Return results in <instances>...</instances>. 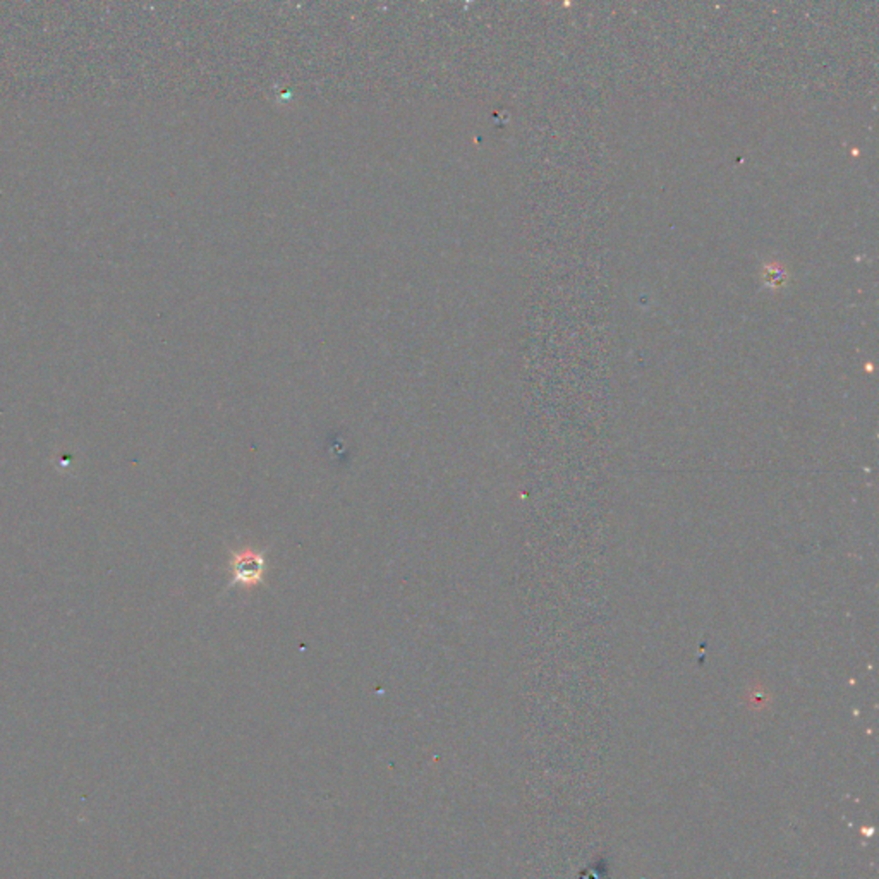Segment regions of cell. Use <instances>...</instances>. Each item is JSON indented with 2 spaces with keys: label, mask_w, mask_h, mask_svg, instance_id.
<instances>
[{
  "label": "cell",
  "mask_w": 879,
  "mask_h": 879,
  "mask_svg": "<svg viewBox=\"0 0 879 879\" xmlns=\"http://www.w3.org/2000/svg\"><path fill=\"white\" fill-rule=\"evenodd\" d=\"M230 568L234 574V579H232L234 586L253 588L263 579L265 557L263 553L254 552V550H242L232 557Z\"/></svg>",
  "instance_id": "1"
}]
</instances>
